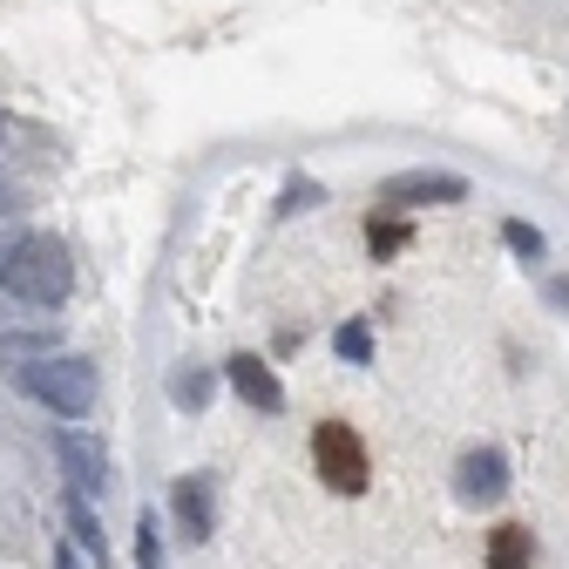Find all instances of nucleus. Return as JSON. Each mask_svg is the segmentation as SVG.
<instances>
[{"mask_svg":"<svg viewBox=\"0 0 569 569\" xmlns=\"http://www.w3.org/2000/svg\"><path fill=\"white\" fill-rule=\"evenodd\" d=\"M21 387L48 407V413H68V420H82L96 407V367L76 360V352H41V360L21 367Z\"/></svg>","mask_w":569,"mask_h":569,"instance_id":"f257e3e1","label":"nucleus"},{"mask_svg":"<svg viewBox=\"0 0 569 569\" xmlns=\"http://www.w3.org/2000/svg\"><path fill=\"white\" fill-rule=\"evenodd\" d=\"M68 284H76V264H68V244L61 238H28L14 271H8V292L21 306H61Z\"/></svg>","mask_w":569,"mask_h":569,"instance_id":"f03ea898","label":"nucleus"},{"mask_svg":"<svg viewBox=\"0 0 569 569\" xmlns=\"http://www.w3.org/2000/svg\"><path fill=\"white\" fill-rule=\"evenodd\" d=\"M312 461H319V481L332 495H360L373 481V461H367V441L352 435L346 420H319L312 427Z\"/></svg>","mask_w":569,"mask_h":569,"instance_id":"7ed1b4c3","label":"nucleus"},{"mask_svg":"<svg viewBox=\"0 0 569 569\" xmlns=\"http://www.w3.org/2000/svg\"><path fill=\"white\" fill-rule=\"evenodd\" d=\"M54 455H61V468H68V481H76L82 502L109 495V455H102L96 435H82V427H61V435H54Z\"/></svg>","mask_w":569,"mask_h":569,"instance_id":"20e7f679","label":"nucleus"},{"mask_svg":"<svg viewBox=\"0 0 569 569\" xmlns=\"http://www.w3.org/2000/svg\"><path fill=\"white\" fill-rule=\"evenodd\" d=\"M461 197H468V183H461V177H448V170H400V177H387V183H380V203H393V210L461 203Z\"/></svg>","mask_w":569,"mask_h":569,"instance_id":"39448f33","label":"nucleus"},{"mask_svg":"<svg viewBox=\"0 0 569 569\" xmlns=\"http://www.w3.org/2000/svg\"><path fill=\"white\" fill-rule=\"evenodd\" d=\"M502 488H509L502 448H468V455H461V468H455V495H461V502L488 509V502H502Z\"/></svg>","mask_w":569,"mask_h":569,"instance_id":"423d86ee","label":"nucleus"},{"mask_svg":"<svg viewBox=\"0 0 569 569\" xmlns=\"http://www.w3.org/2000/svg\"><path fill=\"white\" fill-rule=\"evenodd\" d=\"M177 522H183L190 542H210V522H218V488H210V475L177 481Z\"/></svg>","mask_w":569,"mask_h":569,"instance_id":"0eeeda50","label":"nucleus"},{"mask_svg":"<svg viewBox=\"0 0 569 569\" xmlns=\"http://www.w3.org/2000/svg\"><path fill=\"white\" fill-rule=\"evenodd\" d=\"M224 373H231V387H238L251 407H264V413H278V407H284V387L271 380V367L258 360V352H238V360H231Z\"/></svg>","mask_w":569,"mask_h":569,"instance_id":"6e6552de","label":"nucleus"},{"mask_svg":"<svg viewBox=\"0 0 569 569\" xmlns=\"http://www.w3.org/2000/svg\"><path fill=\"white\" fill-rule=\"evenodd\" d=\"M529 556H536V536L522 522H502L488 536V569H529Z\"/></svg>","mask_w":569,"mask_h":569,"instance_id":"1a4fd4ad","label":"nucleus"},{"mask_svg":"<svg viewBox=\"0 0 569 569\" xmlns=\"http://www.w3.org/2000/svg\"><path fill=\"white\" fill-rule=\"evenodd\" d=\"M68 529H76V542H82L96 562H109V542H102V529H96V516H89V502H82V495L68 502Z\"/></svg>","mask_w":569,"mask_h":569,"instance_id":"9d476101","label":"nucleus"},{"mask_svg":"<svg viewBox=\"0 0 569 569\" xmlns=\"http://www.w3.org/2000/svg\"><path fill=\"white\" fill-rule=\"evenodd\" d=\"M332 346H339V360H346V367H367V360H373V332H367L360 319L339 326V339H332Z\"/></svg>","mask_w":569,"mask_h":569,"instance_id":"9b49d317","label":"nucleus"},{"mask_svg":"<svg viewBox=\"0 0 569 569\" xmlns=\"http://www.w3.org/2000/svg\"><path fill=\"white\" fill-rule=\"evenodd\" d=\"M142 542H136V569H157L163 562V542H157V516H142V529H136Z\"/></svg>","mask_w":569,"mask_h":569,"instance_id":"f8f14e48","label":"nucleus"},{"mask_svg":"<svg viewBox=\"0 0 569 569\" xmlns=\"http://www.w3.org/2000/svg\"><path fill=\"white\" fill-rule=\"evenodd\" d=\"M367 244H373V258H393L407 244V224H367Z\"/></svg>","mask_w":569,"mask_h":569,"instance_id":"ddd939ff","label":"nucleus"},{"mask_svg":"<svg viewBox=\"0 0 569 569\" xmlns=\"http://www.w3.org/2000/svg\"><path fill=\"white\" fill-rule=\"evenodd\" d=\"M502 238H509V251H516V258H529V264L542 258V231H536V224H509Z\"/></svg>","mask_w":569,"mask_h":569,"instance_id":"4468645a","label":"nucleus"},{"mask_svg":"<svg viewBox=\"0 0 569 569\" xmlns=\"http://www.w3.org/2000/svg\"><path fill=\"white\" fill-rule=\"evenodd\" d=\"M306 203H326V190L319 183H292V190H284V203H278V218H299Z\"/></svg>","mask_w":569,"mask_h":569,"instance_id":"2eb2a0df","label":"nucleus"},{"mask_svg":"<svg viewBox=\"0 0 569 569\" xmlns=\"http://www.w3.org/2000/svg\"><path fill=\"white\" fill-rule=\"evenodd\" d=\"M177 400H183V407H203V373H197V367H183V380H177Z\"/></svg>","mask_w":569,"mask_h":569,"instance_id":"dca6fc26","label":"nucleus"},{"mask_svg":"<svg viewBox=\"0 0 569 569\" xmlns=\"http://www.w3.org/2000/svg\"><path fill=\"white\" fill-rule=\"evenodd\" d=\"M21 244H28V238H14V231H0V284H8V271H14V258H21Z\"/></svg>","mask_w":569,"mask_h":569,"instance_id":"f3484780","label":"nucleus"},{"mask_svg":"<svg viewBox=\"0 0 569 569\" xmlns=\"http://www.w3.org/2000/svg\"><path fill=\"white\" fill-rule=\"evenodd\" d=\"M8 203H14V190H8V183H0V210H8Z\"/></svg>","mask_w":569,"mask_h":569,"instance_id":"a211bd4d","label":"nucleus"}]
</instances>
